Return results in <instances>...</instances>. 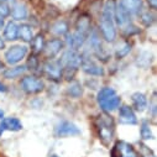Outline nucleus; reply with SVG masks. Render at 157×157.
<instances>
[{"instance_id":"1","label":"nucleus","mask_w":157,"mask_h":157,"mask_svg":"<svg viewBox=\"0 0 157 157\" xmlns=\"http://www.w3.org/2000/svg\"><path fill=\"white\" fill-rule=\"evenodd\" d=\"M114 10L115 4L113 0H108L101 14V21H100V30L101 35L105 38V41L113 42L116 37V30L114 24Z\"/></svg>"},{"instance_id":"2","label":"nucleus","mask_w":157,"mask_h":157,"mask_svg":"<svg viewBox=\"0 0 157 157\" xmlns=\"http://www.w3.org/2000/svg\"><path fill=\"white\" fill-rule=\"evenodd\" d=\"M90 32V19L86 15L81 16L77 21L75 32L73 35H67V44L72 48H79L86 42Z\"/></svg>"},{"instance_id":"3","label":"nucleus","mask_w":157,"mask_h":157,"mask_svg":"<svg viewBox=\"0 0 157 157\" xmlns=\"http://www.w3.org/2000/svg\"><path fill=\"white\" fill-rule=\"evenodd\" d=\"M94 124H95V129H97L98 136L101 140V142L104 145H109L111 142V140L114 137V132H115L113 117L110 115L101 114V115L97 116Z\"/></svg>"},{"instance_id":"4","label":"nucleus","mask_w":157,"mask_h":157,"mask_svg":"<svg viewBox=\"0 0 157 157\" xmlns=\"http://www.w3.org/2000/svg\"><path fill=\"white\" fill-rule=\"evenodd\" d=\"M98 104L104 111H114L120 105V97L116 94L113 88H101L98 93Z\"/></svg>"},{"instance_id":"5","label":"nucleus","mask_w":157,"mask_h":157,"mask_svg":"<svg viewBox=\"0 0 157 157\" xmlns=\"http://www.w3.org/2000/svg\"><path fill=\"white\" fill-rule=\"evenodd\" d=\"M62 68H69V69H77L82 63V56L78 53L75 50H68L63 53L59 62Z\"/></svg>"},{"instance_id":"6","label":"nucleus","mask_w":157,"mask_h":157,"mask_svg":"<svg viewBox=\"0 0 157 157\" xmlns=\"http://www.w3.org/2000/svg\"><path fill=\"white\" fill-rule=\"evenodd\" d=\"M21 88L29 94H36V93H40L44 90L45 84L41 79H38V78L29 75V77H25L21 81Z\"/></svg>"},{"instance_id":"7","label":"nucleus","mask_w":157,"mask_h":157,"mask_svg":"<svg viewBox=\"0 0 157 157\" xmlns=\"http://www.w3.org/2000/svg\"><path fill=\"white\" fill-rule=\"evenodd\" d=\"M27 53V47L26 46H21V45H16V46H11L6 52H5V61L9 64H16L17 62H20Z\"/></svg>"},{"instance_id":"8","label":"nucleus","mask_w":157,"mask_h":157,"mask_svg":"<svg viewBox=\"0 0 157 157\" xmlns=\"http://www.w3.org/2000/svg\"><path fill=\"white\" fill-rule=\"evenodd\" d=\"M111 156L113 157H139L135 148L125 141H119L115 144L111 151Z\"/></svg>"},{"instance_id":"9","label":"nucleus","mask_w":157,"mask_h":157,"mask_svg":"<svg viewBox=\"0 0 157 157\" xmlns=\"http://www.w3.org/2000/svg\"><path fill=\"white\" fill-rule=\"evenodd\" d=\"M81 130L78 129L73 123L63 121L56 128V135L58 137H68V136H75L79 135Z\"/></svg>"},{"instance_id":"10","label":"nucleus","mask_w":157,"mask_h":157,"mask_svg":"<svg viewBox=\"0 0 157 157\" xmlns=\"http://www.w3.org/2000/svg\"><path fill=\"white\" fill-rule=\"evenodd\" d=\"M44 72L45 74L52 81H59L62 78V72L63 68L58 62H47L44 66Z\"/></svg>"},{"instance_id":"11","label":"nucleus","mask_w":157,"mask_h":157,"mask_svg":"<svg viewBox=\"0 0 157 157\" xmlns=\"http://www.w3.org/2000/svg\"><path fill=\"white\" fill-rule=\"evenodd\" d=\"M119 121L124 125H135L137 124V117L130 106L123 105L119 111Z\"/></svg>"},{"instance_id":"12","label":"nucleus","mask_w":157,"mask_h":157,"mask_svg":"<svg viewBox=\"0 0 157 157\" xmlns=\"http://www.w3.org/2000/svg\"><path fill=\"white\" fill-rule=\"evenodd\" d=\"M81 66H82V69L90 75H103L104 74L103 68L98 63H95L93 59H90V57H84V58L82 57Z\"/></svg>"},{"instance_id":"13","label":"nucleus","mask_w":157,"mask_h":157,"mask_svg":"<svg viewBox=\"0 0 157 157\" xmlns=\"http://www.w3.org/2000/svg\"><path fill=\"white\" fill-rule=\"evenodd\" d=\"M22 129V124L16 117H5L0 123V136L4 131H20Z\"/></svg>"},{"instance_id":"14","label":"nucleus","mask_w":157,"mask_h":157,"mask_svg":"<svg viewBox=\"0 0 157 157\" xmlns=\"http://www.w3.org/2000/svg\"><path fill=\"white\" fill-rule=\"evenodd\" d=\"M62 47H63L62 41L58 40V38H55V40H51L45 45L44 50H45V53H46V56L48 58H53L61 52Z\"/></svg>"},{"instance_id":"15","label":"nucleus","mask_w":157,"mask_h":157,"mask_svg":"<svg viewBox=\"0 0 157 157\" xmlns=\"http://www.w3.org/2000/svg\"><path fill=\"white\" fill-rule=\"evenodd\" d=\"M114 21H116V24L120 26H126L130 24V14L120 4L114 10Z\"/></svg>"},{"instance_id":"16","label":"nucleus","mask_w":157,"mask_h":157,"mask_svg":"<svg viewBox=\"0 0 157 157\" xmlns=\"http://www.w3.org/2000/svg\"><path fill=\"white\" fill-rule=\"evenodd\" d=\"M120 5L130 14H139L142 9V0H120Z\"/></svg>"},{"instance_id":"17","label":"nucleus","mask_w":157,"mask_h":157,"mask_svg":"<svg viewBox=\"0 0 157 157\" xmlns=\"http://www.w3.org/2000/svg\"><path fill=\"white\" fill-rule=\"evenodd\" d=\"M17 32H19V25L14 21H10L5 30H4V37H5V40L8 41H14L17 38Z\"/></svg>"},{"instance_id":"18","label":"nucleus","mask_w":157,"mask_h":157,"mask_svg":"<svg viewBox=\"0 0 157 157\" xmlns=\"http://www.w3.org/2000/svg\"><path fill=\"white\" fill-rule=\"evenodd\" d=\"M17 37H20L24 42H31L33 38V33H32V27L27 24H22L19 26V32H17Z\"/></svg>"},{"instance_id":"19","label":"nucleus","mask_w":157,"mask_h":157,"mask_svg":"<svg viewBox=\"0 0 157 157\" xmlns=\"http://www.w3.org/2000/svg\"><path fill=\"white\" fill-rule=\"evenodd\" d=\"M132 104H134V106H135V109L136 110H139V111H144L145 110V108L147 106V99H146V97H145V94H142V93H135V94H132Z\"/></svg>"},{"instance_id":"20","label":"nucleus","mask_w":157,"mask_h":157,"mask_svg":"<svg viewBox=\"0 0 157 157\" xmlns=\"http://www.w3.org/2000/svg\"><path fill=\"white\" fill-rule=\"evenodd\" d=\"M26 71H27L26 66H17V67H14V68H8L3 73V75L5 78H8V79H14V78H17L21 74H24Z\"/></svg>"},{"instance_id":"21","label":"nucleus","mask_w":157,"mask_h":157,"mask_svg":"<svg viewBox=\"0 0 157 157\" xmlns=\"http://www.w3.org/2000/svg\"><path fill=\"white\" fill-rule=\"evenodd\" d=\"M11 15L15 20H24L27 16V10L24 5L17 4V5H14V8L11 10Z\"/></svg>"},{"instance_id":"22","label":"nucleus","mask_w":157,"mask_h":157,"mask_svg":"<svg viewBox=\"0 0 157 157\" xmlns=\"http://www.w3.org/2000/svg\"><path fill=\"white\" fill-rule=\"evenodd\" d=\"M32 51L33 53H40L45 47V38L42 35H37L35 38H32Z\"/></svg>"},{"instance_id":"23","label":"nucleus","mask_w":157,"mask_h":157,"mask_svg":"<svg viewBox=\"0 0 157 157\" xmlns=\"http://www.w3.org/2000/svg\"><path fill=\"white\" fill-rule=\"evenodd\" d=\"M52 32L56 33V35H58V36L66 35L68 32V25H67V22H64V21H57L52 26Z\"/></svg>"},{"instance_id":"24","label":"nucleus","mask_w":157,"mask_h":157,"mask_svg":"<svg viewBox=\"0 0 157 157\" xmlns=\"http://www.w3.org/2000/svg\"><path fill=\"white\" fill-rule=\"evenodd\" d=\"M68 94L73 98H79L82 95V87L78 82H73L71 83V86L68 87Z\"/></svg>"},{"instance_id":"25","label":"nucleus","mask_w":157,"mask_h":157,"mask_svg":"<svg viewBox=\"0 0 157 157\" xmlns=\"http://www.w3.org/2000/svg\"><path fill=\"white\" fill-rule=\"evenodd\" d=\"M141 136H142L144 140L153 139L152 132H151V129H150V125H148V123H146V121H144L142 125H141Z\"/></svg>"},{"instance_id":"26","label":"nucleus","mask_w":157,"mask_h":157,"mask_svg":"<svg viewBox=\"0 0 157 157\" xmlns=\"http://www.w3.org/2000/svg\"><path fill=\"white\" fill-rule=\"evenodd\" d=\"M140 155L142 157H155V153L150 150V147H147L144 144H140Z\"/></svg>"},{"instance_id":"27","label":"nucleus","mask_w":157,"mask_h":157,"mask_svg":"<svg viewBox=\"0 0 157 157\" xmlns=\"http://www.w3.org/2000/svg\"><path fill=\"white\" fill-rule=\"evenodd\" d=\"M130 50H131V46H130L129 44H124L121 48L119 47V50H117V51H116V56H117V57H119V58H121V57L126 56V55H128V53L130 52Z\"/></svg>"},{"instance_id":"28","label":"nucleus","mask_w":157,"mask_h":157,"mask_svg":"<svg viewBox=\"0 0 157 157\" xmlns=\"http://www.w3.org/2000/svg\"><path fill=\"white\" fill-rule=\"evenodd\" d=\"M10 15V8L8 4L5 3H0V16L2 17H6Z\"/></svg>"},{"instance_id":"29","label":"nucleus","mask_w":157,"mask_h":157,"mask_svg":"<svg viewBox=\"0 0 157 157\" xmlns=\"http://www.w3.org/2000/svg\"><path fill=\"white\" fill-rule=\"evenodd\" d=\"M141 20H142V22H144L146 26H150V25L153 22V16H152L150 13H145V14H142Z\"/></svg>"},{"instance_id":"30","label":"nucleus","mask_w":157,"mask_h":157,"mask_svg":"<svg viewBox=\"0 0 157 157\" xmlns=\"http://www.w3.org/2000/svg\"><path fill=\"white\" fill-rule=\"evenodd\" d=\"M29 67H30V68H27V69H32V71H35V69L37 68V59H36V57H35V56L30 57V61H29Z\"/></svg>"},{"instance_id":"31","label":"nucleus","mask_w":157,"mask_h":157,"mask_svg":"<svg viewBox=\"0 0 157 157\" xmlns=\"http://www.w3.org/2000/svg\"><path fill=\"white\" fill-rule=\"evenodd\" d=\"M147 2H148L150 6H151L152 9H156V8H157V0H147Z\"/></svg>"},{"instance_id":"32","label":"nucleus","mask_w":157,"mask_h":157,"mask_svg":"<svg viewBox=\"0 0 157 157\" xmlns=\"http://www.w3.org/2000/svg\"><path fill=\"white\" fill-rule=\"evenodd\" d=\"M5 47V42H4V38L0 36V50H3Z\"/></svg>"},{"instance_id":"33","label":"nucleus","mask_w":157,"mask_h":157,"mask_svg":"<svg viewBox=\"0 0 157 157\" xmlns=\"http://www.w3.org/2000/svg\"><path fill=\"white\" fill-rule=\"evenodd\" d=\"M4 92H6V87L0 82V93H4Z\"/></svg>"},{"instance_id":"34","label":"nucleus","mask_w":157,"mask_h":157,"mask_svg":"<svg viewBox=\"0 0 157 157\" xmlns=\"http://www.w3.org/2000/svg\"><path fill=\"white\" fill-rule=\"evenodd\" d=\"M0 3H5V4H8V3H15V0H0Z\"/></svg>"},{"instance_id":"35","label":"nucleus","mask_w":157,"mask_h":157,"mask_svg":"<svg viewBox=\"0 0 157 157\" xmlns=\"http://www.w3.org/2000/svg\"><path fill=\"white\" fill-rule=\"evenodd\" d=\"M3 26H4V19H3L2 16H0V30L3 29Z\"/></svg>"},{"instance_id":"36","label":"nucleus","mask_w":157,"mask_h":157,"mask_svg":"<svg viewBox=\"0 0 157 157\" xmlns=\"http://www.w3.org/2000/svg\"><path fill=\"white\" fill-rule=\"evenodd\" d=\"M3 117H4V110L0 108V119H3Z\"/></svg>"},{"instance_id":"37","label":"nucleus","mask_w":157,"mask_h":157,"mask_svg":"<svg viewBox=\"0 0 157 157\" xmlns=\"http://www.w3.org/2000/svg\"><path fill=\"white\" fill-rule=\"evenodd\" d=\"M51 157H58V156H56V155H53V156H51Z\"/></svg>"}]
</instances>
